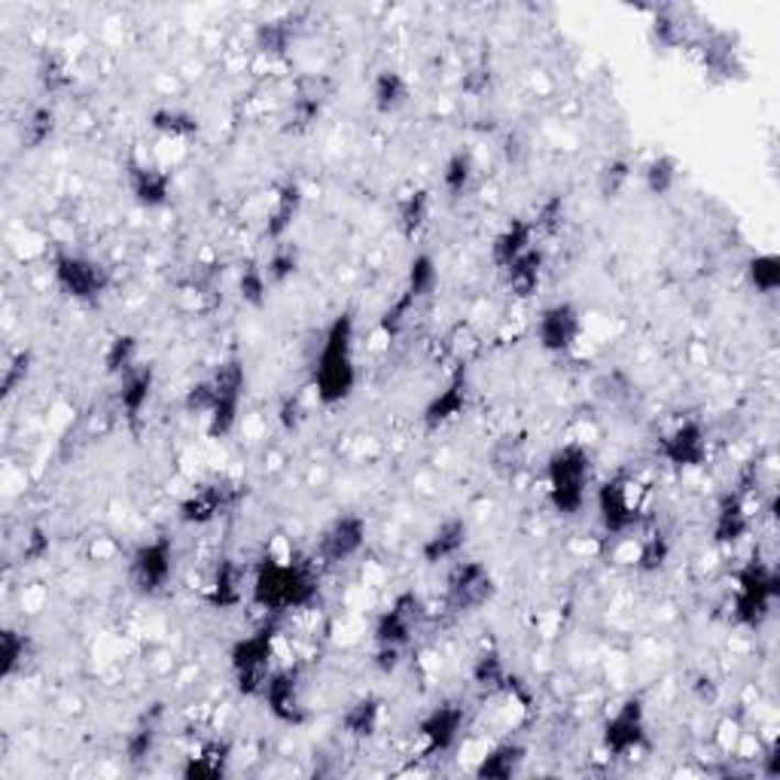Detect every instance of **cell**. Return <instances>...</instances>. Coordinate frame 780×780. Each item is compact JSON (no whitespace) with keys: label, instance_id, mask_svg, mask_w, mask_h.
I'll list each match as a JSON object with an SVG mask.
<instances>
[{"label":"cell","instance_id":"1","mask_svg":"<svg viewBox=\"0 0 780 780\" xmlns=\"http://www.w3.org/2000/svg\"><path fill=\"white\" fill-rule=\"evenodd\" d=\"M320 595L318 573L303 558H263L251 580V601L265 613L308 609Z\"/></svg>","mask_w":780,"mask_h":780},{"label":"cell","instance_id":"2","mask_svg":"<svg viewBox=\"0 0 780 780\" xmlns=\"http://www.w3.org/2000/svg\"><path fill=\"white\" fill-rule=\"evenodd\" d=\"M354 315L342 311L323 330L318 360H315V394L323 406H342L358 391V360H354Z\"/></svg>","mask_w":780,"mask_h":780},{"label":"cell","instance_id":"3","mask_svg":"<svg viewBox=\"0 0 780 780\" xmlns=\"http://www.w3.org/2000/svg\"><path fill=\"white\" fill-rule=\"evenodd\" d=\"M595 482V463L592 454L580 442L558 446L546 461V494L561 518L580 516L589 503V491Z\"/></svg>","mask_w":780,"mask_h":780},{"label":"cell","instance_id":"4","mask_svg":"<svg viewBox=\"0 0 780 780\" xmlns=\"http://www.w3.org/2000/svg\"><path fill=\"white\" fill-rule=\"evenodd\" d=\"M780 601V570L766 561L762 556H754L735 576V604H732V619L738 628L759 631Z\"/></svg>","mask_w":780,"mask_h":780},{"label":"cell","instance_id":"5","mask_svg":"<svg viewBox=\"0 0 780 780\" xmlns=\"http://www.w3.org/2000/svg\"><path fill=\"white\" fill-rule=\"evenodd\" d=\"M597 521L607 537H628L644 528V501L640 485L628 473H616L601 482L595 491Z\"/></svg>","mask_w":780,"mask_h":780},{"label":"cell","instance_id":"6","mask_svg":"<svg viewBox=\"0 0 780 780\" xmlns=\"http://www.w3.org/2000/svg\"><path fill=\"white\" fill-rule=\"evenodd\" d=\"M53 281L67 299L92 305L110 290L113 272L101 260H95V256H86V253L77 251H58L53 256Z\"/></svg>","mask_w":780,"mask_h":780},{"label":"cell","instance_id":"7","mask_svg":"<svg viewBox=\"0 0 780 780\" xmlns=\"http://www.w3.org/2000/svg\"><path fill=\"white\" fill-rule=\"evenodd\" d=\"M272 661H275V631L272 628H260V631L235 640V647L229 652V668H232L239 695L244 699L263 695L265 683L275 671Z\"/></svg>","mask_w":780,"mask_h":780},{"label":"cell","instance_id":"8","mask_svg":"<svg viewBox=\"0 0 780 780\" xmlns=\"http://www.w3.org/2000/svg\"><path fill=\"white\" fill-rule=\"evenodd\" d=\"M208 378L213 384V409L205 418V433H208V439H226L239 427L248 372H244V363L239 358H229Z\"/></svg>","mask_w":780,"mask_h":780},{"label":"cell","instance_id":"9","mask_svg":"<svg viewBox=\"0 0 780 780\" xmlns=\"http://www.w3.org/2000/svg\"><path fill=\"white\" fill-rule=\"evenodd\" d=\"M601 747L607 750L613 759H635L637 754L649 750V726H647V707L640 695L625 699L604 719L601 726Z\"/></svg>","mask_w":780,"mask_h":780},{"label":"cell","instance_id":"10","mask_svg":"<svg viewBox=\"0 0 780 780\" xmlns=\"http://www.w3.org/2000/svg\"><path fill=\"white\" fill-rule=\"evenodd\" d=\"M174 568H177V549L168 534H160L153 540L141 542L132 552L129 561V582L138 595L156 597L162 595L174 580Z\"/></svg>","mask_w":780,"mask_h":780},{"label":"cell","instance_id":"11","mask_svg":"<svg viewBox=\"0 0 780 780\" xmlns=\"http://www.w3.org/2000/svg\"><path fill=\"white\" fill-rule=\"evenodd\" d=\"M497 592V580L485 561L466 558V561H454V568L446 582V604L451 613H476L488 604Z\"/></svg>","mask_w":780,"mask_h":780},{"label":"cell","instance_id":"12","mask_svg":"<svg viewBox=\"0 0 780 780\" xmlns=\"http://www.w3.org/2000/svg\"><path fill=\"white\" fill-rule=\"evenodd\" d=\"M656 454L668 466L674 470H701L707 463L711 454V439H707V427L699 418H686V421H677L671 430H664L656 446Z\"/></svg>","mask_w":780,"mask_h":780},{"label":"cell","instance_id":"13","mask_svg":"<svg viewBox=\"0 0 780 780\" xmlns=\"http://www.w3.org/2000/svg\"><path fill=\"white\" fill-rule=\"evenodd\" d=\"M424 619V604L415 592H403L391 601V607L378 613L375 628H372V640L375 647L406 649L411 644V637L418 631V625Z\"/></svg>","mask_w":780,"mask_h":780},{"label":"cell","instance_id":"14","mask_svg":"<svg viewBox=\"0 0 780 780\" xmlns=\"http://www.w3.org/2000/svg\"><path fill=\"white\" fill-rule=\"evenodd\" d=\"M582 339V315L573 303L546 305L537 318V344L546 354L568 358Z\"/></svg>","mask_w":780,"mask_h":780},{"label":"cell","instance_id":"15","mask_svg":"<svg viewBox=\"0 0 780 780\" xmlns=\"http://www.w3.org/2000/svg\"><path fill=\"white\" fill-rule=\"evenodd\" d=\"M260 699L265 701L268 714L275 716L281 726L299 728L308 723V707H305L303 674H299V668H275Z\"/></svg>","mask_w":780,"mask_h":780},{"label":"cell","instance_id":"16","mask_svg":"<svg viewBox=\"0 0 780 780\" xmlns=\"http://www.w3.org/2000/svg\"><path fill=\"white\" fill-rule=\"evenodd\" d=\"M366 537H370V521L358 516V513H344V516L332 518L318 540L320 564L339 568L344 561H351V558L363 552Z\"/></svg>","mask_w":780,"mask_h":780},{"label":"cell","instance_id":"17","mask_svg":"<svg viewBox=\"0 0 780 780\" xmlns=\"http://www.w3.org/2000/svg\"><path fill=\"white\" fill-rule=\"evenodd\" d=\"M466 728V707L458 701H442L433 711H427L418 723L424 756H442L458 747Z\"/></svg>","mask_w":780,"mask_h":780},{"label":"cell","instance_id":"18","mask_svg":"<svg viewBox=\"0 0 780 780\" xmlns=\"http://www.w3.org/2000/svg\"><path fill=\"white\" fill-rule=\"evenodd\" d=\"M692 46L699 50L701 67H704L707 77H714L719 83H732L744 77L747 67H744V58H740L738 37L735 34H728L723 28H711V31L699 34Z\"/></svg>","mask_w":780,"mask_h":780},{"label":"cell","instance_id":"19","mask_svg":"<svg viewBox=\"0 0 780 780\" xmlns=\"http://www.w3.org/2000/svg\"><path fill=\"white\" fill-rule=\"evenodd\" d=\"M125 186L132 193L134 205H141L144 211H160V208H165L172 201L174 177L172 172H165V168L153 165V162L129 156L125 160Z\"/></svg>","mask_w":780,"mask_h":780},{"label":"cell","instance_id":"20","mask_svg":"<svg viewBox=\"0 0 780 780\" xmlns=\"http://www.w3.org/2000/svg\"><path fill=\"white\" fill-rule=\"evenodd\" d=\"M241 491L229 482H208V485H199L196 491H189L180 506H177V518L184 525H211L213 518H220L226 509H232L239 503Z\"/></svg>","mask_w":780,"mask_h":780},{"label":"cell","instance_id":"21","mask_svg":"<svg viewBox=\"0 0 780 780\" xmlns=\"http://www.w3.org/2000/svg\"><path fill=\"white\" fill-rule=\"evenodd\" d=\"M466 406H470V378H466V370H463L461 363V370L451 375L446 387L427 399V406H424L421 411L424 427H427V430H442V427H449L451 421H458L463 411H466Z\"/></svg>","mask_w":780,"mask_h":780},{"label":"cell","instance_id":"22","mask_svg":"<svg viewBox=\"0 0 780 780\" xmlns=\"http://www.w3.org/2000/svg\"><path fill=\"white\" fill-rule=\"evenodd\" d=\"M754 528V516L744 491H726L714 509V525H711V537L716 546H738L740 540H747V534Z\"/></svg>","mask_w":780,"mask_h":780},{"label":"cell","instance_id":"23","mask_svg":"<svg viewBox=\"0 0 780 780\" xmlns=\"http://www.w3.org/2000/svg\"><path fill=\"white\" fill-rule=\"evenodd\" d=\"M466 542H470L466 518L451 516L446 521H439L437 528L430 530L421 542L424 564L437 568V564H446V561H458L463 549H466Z\"/></svg>","mask_w":780,"mask_h":780},{"label":"cell","instance_id":"24","mask_svg":"<svg viewBox=\"0 0 780 780\" xmlns=\"http://www.w3.org/2000/svg\"><path fill=\"white\" fill-rule=\"evenodd\" d=\"M303 201L305 193L296 180L281 184L275 199H272V208H268V217H265L263 241H268L272 248H275V244H284L287 235H290L293 223H296V217L303 213Z\"/></svg>","mask_w":780,"mask_h":780},{"label":"cell","instance_id":"25","mask_svg":"<svg viewBox=\"0 0 780 780\" xmlns=\"http://www.w3.org/2000/svg\"><path fill=\"white\" fill-rule=\"evenodd\" d=\"M534 239H537V229H534L530 220H525V217L509 220V223L503 226L501 232L494 235V241H491V263H494V268L503 275V272L516 263V260H521L530 248H537Z\"/></svg>","mask_w":780,"mask_h":780},{"label":"cell","instance_id":"26","mask_svg":"<svg viewBox=\"0 0 780 780\" xmlns=\"http://www.w3.org/2000/svg\"><path fill=\"white\" fill-rule=\"evenodd\" d=\"M156 387V370L150 363H138L132 372H125L120 378V391H117V403H120L122 418L129 424L141 421V415L150 406Z\"/></svg>","mask_w":780,"mask_h":780},{"label":"cell","instance_id":"27","mask_svg":"<svg viewBox=\"0 0 780 780\" xmlns=\"http://www.w3.org/2000/svg\"><path fill=\"white\" fill-rule=\"evenodd\" d=\"M525 762H528V747L518 740H503L479 759L473 774L479 780H513L516 774H521Z\"/></svg>","mask_w":780,"mask_h":780},{"label":"cell","instance_id":"28","mask_svg":"<svg viewBox=\"0 0 780 780\" xmlns=\"http://www.w3.org/2000/svg\"><path fill=\"white\" fill-rule=\"evenodd\" d=\"M652 41L664 46V50H680V46H692L695 43V25L689 22L686 13L680 7H656L652 10Z\"/></svg>","mask_w":780,"mask_h":780},{"label":"cell","instance_id":"29","mask_svg":"<svg viewBox=\"0 0 780 780\" xmlns=\"http://www.w3.org/2000/svg\"><path fill=\"white\" fill-rule=\"evenodd\" d=\"M382 719H384V701L378 699V695H363V699L351 701V704L344 707L339 726H342V732L348 735V738L370 740L375 738V732L382 728Z\"/></svg>","mask_w":780,"mask_h":780},{"label":"cell","instance_id":"30","mask_svg":"<svg viewBox=\"0 0 780 780\" xmlns=\"http://www.w3.org/2000/svg\"><path fill=\"white\" fill-rule=\"evenodd\" d=\"M370 95H372V107H375V113H382V117H394V113H399L403 107L409 105L411 89H409V80H406L399 70L384 67V70H378V74L372 77Z\"/></svg>","mask_w":780,"mask_h":780},{"label":"cell","instance_id":"31","mask_svg":"<svg viewBox=\"0 0 780 780\" xmlns=\"http://www.w3.org/2000/svg\"><path fill=\"white\" fill-rule=\"evenodd\" d=\"M433 213V193L427 186H415L397 199V226L403 239H418Z\"/></svg>","mask_w":780,"mask_h":780},{"label":"cell","instance_id":"32","mask_svg":"<svg viewBox=\"0 0 780 780\" xmlns=\"http://www.w3.org/2000/svg\"><path fill=\"white\" fill-rule=\"evenodd\" d=\"M542 268H546V253L540 248H530L521 260H516L503 272L506 290L513 293L516 299H534L542 284Z\"/></svg>","mask_w":780,"mask_h":780},{"label":"cell","instance_id":"33","mask_svg":"<svg viewBox=\"0 0 780 780\" xmlns=\"http://www.w3.org/2000/svg\"><path fill=\"white\" fill-rule=\"evenodd\" d=\"M232 759V744L229 740H208L199 754L186 759L184 778L186 780H220L229 771Z\"/></svg>","mask_w":780,"mask_h":780},{"label":"cell","instance_id":"34","mask_svg":"<svg viewBox=\"0 0 780 780\" xmlns=\"http://www.w3.org/2000/svg\"><path fill=\"white\" fill-rule=\"evenodd\" d=\"M150 129L162 138H172V141H189L201 132L199 117L193 110L177 105H162L156 110H150Z\"/></svg>","mask_w":780,"mask_h":780},{"label":"cell","instance_id":"35","mask_svg":"<svg viewBox=\"0 0 780 780\" xmlns=\"http://www.w3.org/2000/svg\"><path fill=\"white\" fill-rule=\"evenodd\" d=\"M323 105H327V95L320 92V80L303 77L299 92L290 105V132H308L323 117Z\"/></svg>","mask_w":780,"mask_h":780},{"label":"cell","instance_id":"36","mask_svg":"<svg viewBox=\"0 0 780 780\" xmlns=\"http://www.w3.org/2000/svg\"><path fill=\"white\" fill-rule=\"evenodd\" d=\"M241 568L235 564V558H220V564L213 568V580L211 589H208V601L211 607L217 609H235L244 597V589H241Z\"/></svg>","mask_w":780,"mask_h":780},{"label":"cell","instance_id":"37","mask_svg":"<svg viewBox=\"0 0 780 780\" xmlns=\"http://www.w3.org/2000/svg\"><path fill=\"white\" fill-rule=\"evenodd\" d=\"M160 716L162 707L156 704L150 714L141 716V723L125 735V762L129 766H144L150 756L156 754V744H160Z\"/></svg>","mask_w":780,"mask_h":780},{"label":"cell","instance_id":"38","mask_svg":"<svg viewBox=\"0 0 780 780\" xmlns=\"http://www.w3.org/2000/svg\"><path fill=\"white\" fill-rule=\"evenodd\" d=\"M640 180H644V189L652 199H668L677 189V184H680V162L671 153H659V156H652L644 165Z\"/></svg>","mask_w":780,"mask_h":780},{"label":"cell","instance_id":"39","mask_svg":"<svg viewBox=\"0 0 780 780\" xmlns=\"http://www.w3.org/2000/svg\"><path fill=\"white\" fill-rule=\"evenodd\" d=\"M403 290L409 293L418 305L427 303V299L439 290V263L433 253H415V256H411L409 272H406V287H403Z\"/></svg>","mask_w":780,"mask_h":780},{"label":"cell","instance_id":"40","mask_svg":"<svg viewBox=\"0 0 780 780\" xmlns=\"http://www.w3.org/2000/svg\"><path fill=\"white\" fill-rule=\"evenodd\" d=\"M476 180V160L470 150H454L446 165H442V189L449 199H461L470 193V186Z\"/></svg>","mask_w":780,"mask_h":780},{"label":"cell","instance_id":"41","mask_svg":"<svg viewBox=\"0 0 780 780\" xmlns=\"http://www.w3.org/2000/svg\"><path fill=\"white\" fill-rule=\"evenodd\" d=\"M744 278L750 284V290L759 296H774L780 290V256L774 251L754 253L744 263Z\"/></svg>","mask_w":780,"mask_h":780},{"label":"cell","instance_id":"42","mask_svg":"<svg viewBox=\"0 0 780 780\" xmlns=\"http://www.w3.org/2000/svg\"><path fill=\"white\" fill-rule=\"evenodd\" d=\"M506 677H509V668H506V661H503L497 649H482L476 659H473L470 680H473V686L482 689V692H503Z\"/></svg>","mask_w":780,"mask_h":780},{"label":"cell","instance_id":"43","mask_svg":"<svg viewBox=\"0 0 780 780\" xmlns=\"http://www.w3.org/2000/svg\"><path fill=\"white\" fill-rule=\"evenodd\" d=\"M138 358H141V342H138V336H132V332H120V336H113L105 348V372L107 375L122 378L125 372H132L134 366L141 363Z\"/></svg>","mask_w":780,"mask_h":780},{"label":"cell","instance_id":"44","mask_svg":"<svg viewBox=\"0 0 780 780\" xmlns=\"http://www.w3.org/2000/svg\"><path fill=\"white\" fill-rule=\"evenodd\" d=\"M525 461H528V446H525V439L513 437V433L497 439L491 449V466L503 479H516L525 470Z\"/></svg>","mask_w":780,"mask_h":780},{"label":"cell","instance_id":"45","mask_svg":"<svg viewBox=\"0 0 780 780\" xmlns=\"http://www.w3.org/2000/svg\"><path fill=\"white\" fill-rule=\"evenodd\" d=\"M268 290H272V284H268V278H265L263 263H256V260L241 263L239 268L241 303L248 305V308H253V311H263L265 303H268Z\"/></svg>","mask_w":780,"mask_h":780},{"label":"cell","instance_id":"46","mask_svg":"<svg viewBox=\"0 0 780 780\" xmlns=\"http://www.w3.org/2000/svg\"><path fill=\"white\" fill-rule=\"evenodd\" d=\"M55 129H58V117L53 107H34L22 122V146L25 150H41L53 141Z\"/></svg>","mask_w":780,"mask_h":780},{"label":"cell","instance_id":"47","mask_svg":"<svg viewBox=\"0 0 780 780\" xmlns=\"http://www.w3.org/2000/svg\"><path fill=\"white\" fill-rule=\"evenodd\" d=\"M293 22L290 19H272V22H263V25L256 28V34H253V41H256V50L263 55H268V58H284L287 55V50H290L293 43Z\"/></svg>","mask_w":780,"mask_h":780},{"label":"cell","instance_id":"48","mask_svg":"<svg viewBox=\"0 0 780 780\" xmlns=\"http://www.w3.org/2000/svg\"><path fill=\"white\" fill-rule=\"evenodd\" d=\"M28 649H31V644H28V637L22 635V631L7 628V631L0 635V680H13V677L22 671V664H25L28 659Z\"/></svg>","mask_w":780,"mask_h":780},{"label":"cell","instance_id":"49","mask_svg":"<svg viewBox=\"0 0 780 780\" xmlns=\"http://www.w3.org/2000/svg\"><path fill=\"white\" fill-rule=\"evenodd\" d=\"M668 558H671V540H668V534H664V530H652V534L644 537L640 546H637L635 568L640 570V573H656V570L664 568Z\"/></svg>","mask_w":780,"mask_h":780},{"label":"cell","instance_id":"50","mask_svg":"<svg viewBox=\"0 0 780 780\" xmlns=\"http://www.w3.org/2000/svg\"><path fill=\"white\" fill-rule=\"evenodd\" d=\"M265 268V278H268V284L272 287H281V284H287V281L299 272V251L293 248V244H275L272 248V253H268V260L263 263Z\"/></svg>","mask_w":780,"mask_h":780},{"label":"cell","instance_id":"51","mask_svg":"<svg viewBox=\"0 0 780 780\" xmlns=\"http://www.w3.org/2000/svg\"><path fill=\"white\" fill-rule=\"evenodd\" d=\"M631 177H635V168H631V162L628 160H609L604 162V168L597 172V193H601V199H619L622 193H625V186L631 184Z\"/></svg>","mask_w":780,"mask_h":780},{"label":"cell","instance_id":"52","mask_svg":"<svg viewBox=\"0 0 780 780\" xmlns=\"http://www.w3.org/2000/svg\"><path fill=\"white\" fill-rule=\"evenodd\" d=\"M415 308H418V303H415L406 290L399 293L397 299L384 308L382 320H378V330H382V336L387 339V342H394L399 332L406 330V320H409V315L415 311Z\"/></svg>","mask_w":780,"mask_h":780},{"label":"cell","instance_id":"53","mask_svg":"<svg viewBox=\"0 0 780 780\" xmlns=\"http://www.w3.org/2000/svg\"><path fill=\"white\" fill-rule=\"evenodd\" d=\"M31 366H34V354L31 351H19V354H13V360L3 366V382H0V391H3V397L10 399L22 387V384L28 382V375H31Z\"/></svg>","mask_w":780,"mask_h":780},{"label":"cell","instance_id":"54","mask_svg":"<svg viewBox=\"0 0 780 780\" xmlns=\"http://www.w3.org/2000/svg\"><path fill=\"white\" fill-rule=\"evenodd\" d=\"M184 409L186 415H199V418H208L213 409V384L211 378H201L196 382L184 397Z\"/></svg>","mask_w":780,"mask_h":780},{"label":"cell","instance_id":"55","mask_svg":"<svg viewBox=\"0 0 780 780\" xmlns=\"http://www.w3.org/2000/svg\"><path fill=\"white\" fill-rule=\"evenodd\" d=\"M53 552V540H50V530L46 528H31L28 530L25 542H22V561L25 564H41L43 558Z\"/></svg>","mask_w":780,"mask_h":780},{"label":"cell","instance_id":"56","mask_svg":"<svg viewBox=\"0 0 780 780\" xmlns=\"http://www.w3.org/2000/svg\"><path fill=\"white\" fill-rule=\"evenodd\" d=\"M561 217H564V199L561 196H552L549 201H542L540 208H537V213H534V229L537 232H556L558 223H561Z\"/></svg>","mask_w":780,"mask_h":780},{"label":"cell","instance_id":"57","mask_svg":"<svg viewBox=\"0 0 780 780\" xmlns=\"http://www.w3.org/2000/svg\"><path fill=\"white\" fill-rule=\"evenodd\" d=\"M41 83H43V89H50V92H58V89L70 86V77H67L62 58H55V55H50V53L43 55L41 58Z\"/></svg>","mask_w":780,"mask_h":780},{"label":"cell","instance_id":"58","mask_svg":"<svg viewBox=\"0 0 780 780\" xmlns=\"http://www.w3.org/2000/svg\"><path fill=\"white\" fill-rule=\"evenodd\" d=\"M299 421H303V403H299V397L284 399V406H281V427L284 430H296Z\"/></svg>","mask_w":780,"mask_h":780},{"label":"cell","instance_id":"59","mask_svg":"<svg viewBox=\"0 0 780 780\" xmlns=\"http://www.w3.org/2000/svg\"><path fill=\"white\" fill-rule=\"evenodd\" d=\"M399 656H403V649L378 647L375 649V668H378L382 674H394L399 668Z\"/></svg>","mask_w":780,"mask_h":780},{"label":"cell","instance_id":"60","mask_svg":"<svg viewBox=\"0 0 780 780\" xmlns=\"http://www.w3.org/2000/svg\"><path fill=\"white\" fill-rule=\"evenodd\" d=\"M762 778H780V744L774 740L771 747L766 750V756H762Z\"/></svg>","mask_w":780,"mask_h":780},{"label":"cell","instance_id":"61","mask_svg":"<svg viewBox=\"0 0 780 780\" xmlns=\"http://www.w3.org/2000/svg\"><path fill=\"white\" fill-rule=\"evenodd\" d=\"M692 689H695V695H699L701 701H716V699H719V689H716V683L711 680V677L701 674L699 680H695V686H692Z\"/></svg>","mask_w":780,"mask_h":780}]
</instances>
